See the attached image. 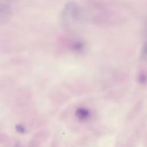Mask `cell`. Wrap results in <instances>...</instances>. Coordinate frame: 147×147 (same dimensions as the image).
<instances>
[{
    "mask_svg": "<svg viewBox=\"0 0 147 147\" xmlns=\"http://www.w3.org/2000/svg\"><path fill=\"white\" fill-rule=\"evenodd\" d=\"M16 5L10 2L0 1V25H5L11 20Z\"/></svg>",
    "mask_w": 147,
    "mask_h": 147,
    "instance_id": "cell-2",
    "label": "cell"
},
{
    "mask_svg": "<svg viewBox=\"0 0 147 147\" xmlns=\"http://www.w3.org/2000/svg\"><path fill=\"white\" fill-rule=\"evenodd\" d=\"M75 115L79 120L84 121L90 117L91 113L88 109L84 107H80L76 110Z\"/></svg>",
    "mask_w": 147,
    "mask_h": 147,
    "instance_id": "cell-4",
    "label": "cell"
},
{
    "mask_svg": "<svg viewBox=\"0 0 147 147\" xmlns=\"http://www.w3.org/2000/svg\"><path fill=\"white\" fill-rule=\"evenodd\" d=\"M140 58L142 61L147 63V41L145 42L142 46L140 51Z\"/></svg>",
    "mask_w": 147,
    "mask_h": 147,
    "instance_id": "cell-5",
    "label": "cell"
},
{
    "mask_svg": "<svg viewBox=\"0 0 147 147\" xmlns=\"http://www.w3.org/2000/svg\"><path fill=\"white\" fill-rule=\"evenodd\" d=\"M83 17L80 6L74 1H68L63 6L60 22L63 28L68 32H73L80 25Z\"/></svg>",
    "mask_w": 147,
    "mask_h": 147,
    "instance_id": "cell-1",
    "label": "cell"
},
{
    "mask_svg": "<svg viewBox=\"0 0 147 147\" xmlns=\"http://www.w3.org/2000/svg\"><path fill=\"white\" fill-rule=\"evenodd\" d=\"M68 48L72 53L82 54L86 51L87 44L84 39L81 38H74L68 41Z\"/></svg>",
    "mask_w": 147,
    "mask_h": 147,
    "instance_id": "cell-3",
    "label": "cell"
},
{
    "mask_svg": "<svg viewBox=\"0 0 147 147\" xmlns=\"http://www.w3.org/2000/svg\"><path fill=\"white\" fill-rule=\"evenodd\" d=\"M137 82L141 85L147 83V73L144 71H141L137 75Z\"/></svg>",
    "mask_w": 147,
    "mask_h": 147,
    "instance_id": "cell-6",
    "label": "cell"
}]
</instances>
